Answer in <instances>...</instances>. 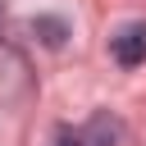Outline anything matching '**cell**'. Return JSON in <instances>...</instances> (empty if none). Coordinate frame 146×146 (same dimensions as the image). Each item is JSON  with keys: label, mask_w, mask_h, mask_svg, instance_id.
I'll return each instance as SVG.
<instances>
[{"label": "cell", "mask_w": 146, "mask_h": 146, "mask_svg": "<svg viewBox=\"0 0 146 146\" xmlns=\"http://www.w3.org/2000/svg\"><path fill=\"white\" fill-rule=\"evenodd\" d=\"M5 36H9V32H5V5H0V41H5Z\"/></svg>", "instance_id": "obj_4"}, {"label": "cell", "mask_w": 146, "mask_h": 146, "mask_svg": "<svg viewBox=\"0 0 146 146\" xmlns=\"http://www.w3.org/2000/svg\"><path fill=\"white\" fill-rule=\"evenodd\" d=\"M119 137H123L119 119L96 114V119L82 123V128H59V132H55V146H114Z\"/></svg>", "instance_id": "obj_2"}, {"label": "cell", "mask_w": 146, "mask_h": 146, "mask_svg": "<svg viewBox=\"0 0 146 146\" xmlns=\"http://www.w3.org/2000/svg\"><path fill=\"white\" fill-rule=\"evenodd\" d=\"M27 32H32L41 46H50V50H59V46L68 41V23H64L59 14H36V18L27 23Z\"/></svg>", "instance_id": "obj_3"}, {"label": "cell", "mask_w": 146, "mask_h": 146, "mask_svg": "<svg viewBox=\"0 0 146 146\" xmlns=\"http://www.w3.org/2000/svg\"><path fill=\"white\" fill-rule=\"evenodd\" d=\"M110 55H114L119 68H137V64H146V18H128V23H119L114 36H110Z\"/></svg>", "instance_id": "obj_1"}]
</instances>
